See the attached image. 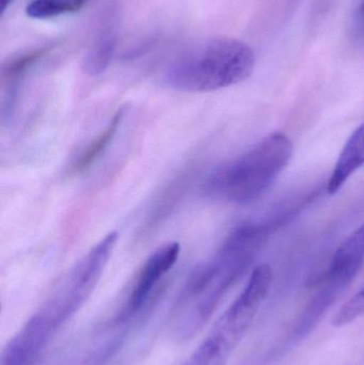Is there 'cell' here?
Instances as JSON below:
<instances>
[{"label":"cell","instance_id":"6da1fadb","mask_svg":"<svg viewBox=\"0 0 364 365\" xmlns=\"http://www.w3.org/2000/svg\"><path fill=\"white\" fill-rule=\"evenodd\" d=\"M293 153L294 145L286 134L271 133L245 153L214 169L203 182V192L228 203L254 201L277 181Z\"/></svg>","mask_w":364,"mask_h":365},{"label":"cell","instance_id":"7a4b0ae2","mask_svg":"<svg viewBox=\"0 0 364 365\" xmlns=\"http://www.w3.org/2000/svg\"><path fill=\"white\" fill-rule=\"evenodd\" d=\"M256 55L249 45L231 38L205 41L186 51L167 68L165 85L202 93L232 87L249 78Z\"/></svg>","mask_w":364,"mask_h":365},{"label":"cell","instance_id":"3957f363","mask_svg":"<svg viewBox=\"0 0 364 365\" xmlns=\"http://www.w3.org/2000/svg\"><path fill=\"white\" fill-rule=\"evenodd\" d=\"M254 259L251 255L222 247L215 259L194 268L171 317V331L175 338L187 340L202 329Z\"/></svg>","mask_w":364,"mask_h":365},{"label":"cell","instance_id":"277c9868","mask_svg":"<svg viewBox=\"0 0 364 365\" xmlns=\"http://www.w3.org/2000/svg\"><path fill=\"white\" fill-rule=\"evenodd\" d=\"M119 234L113 231L92 247L59 281L46 302L34 313L55 334L93 293L117 245Z\"/></svg>","mask_w":364,"mask_h":365},{"label":"cell","instance_id":"5b68a950","mask_svg":"<svg viewBox=\"0 0 364 365\" xmlns=\"http://www.w3.org/2000/svg\"><path fill=\"white\" fill-rule=\"evenodd\" d=\"M364 263V223L355 230L333 253L326 272L322 274L316 293L308 302L294 330L293 341L306 338L327 311L354 282Z\"/></svg>","mask_w":364,"mask_h":365},{"label":"cell","instance_id":"8992f818","mask_svg":"<svg viewBox=\"0 0 364 365\" xmlns=\"http://www.w3.org/2000/svg\"><path fill=\"white\" fill-rule=\"evenodd\" d=\"M181 255V245L177 242H168L156 249L143 264L138 278L132 287L130 298L120 315L132 319L145 309L153 298L154 292Z\"/></svg>","mask_w":364,"mask_h":365},{"label":"cell","instance_id":"52a82bcc","mask_svg":"<svg viewBox=\"0 0 364 365\" xmlns=\"http://www.w3.org/2000/svg\"><path fill=\"white\" fill-rule=\"evenodd\" d=\"M364 166V122L346 141L327 182L326 191L336 195Z\"/></svg>","mask_w":364,"mask_h":365},{"label":"cell","instance_id":"ba28073f","mask_svg":"<svg viewBox=\"0 0 364 365\" xmlns=\"http://www.w3.org/2000/svg\"><path fill=\"white\" fill-rule=\"evenodd\" d=\"M125 107H121L115 111V115L109 120L108 124L105 126L104 130L77 156L71 167V171L73 173H83V171L91 168L92 165L95 164L100 160V156L105 153L107 148L110 145L115 137L117 136L124 117H125Z\"/></svg>","mask_w":364,"mask_h":365},{"label":"cell","instance_id":"9c48e42d","mask_svg":"<svg viewBox=\"0 0 364 365\" xmlns=\"http://www.w3.org/2000/svg\"><path fill=\"white\" fill-rule=\"evenodd\" d=\"M117 38L111 31L103 34L92 45L83 59V70L90 76H98L108 68L115 53Z\"/></svg>","mask_w":364,"mask_h":365},{"label":"cell","instance_id":"30bf717a","mask_svg":"<svg viewBox=\"0 0 364 365\" xmlns=\"http://www.w3.org/2000/svg\"><path fill=\"white\" fill-rule=\"evenodd\" d=\"M87 2L88 0H32L26 8V14L34 19H53L78 12Z\"/></svg>","mask_w":364,"mask_h":365},{"label":"cell","instance_id":"8fae6325","mask_svg":"<svg viewBox=\"0 0 364 365\" xmlns=\"http://www.w3.org/2000/svg\"><path fill=\"white\" fill-rule=\"evenodd\" d=\"M14 1L15 0H1V4H0V6H1V14H4L6 9H8L9 6H10Z\"/></svg>","mask_w":364,"mask_h":365}]
</instances>
